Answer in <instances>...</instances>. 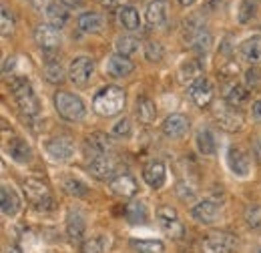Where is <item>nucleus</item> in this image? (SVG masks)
<instances>
[{"label": "nucleus", "instance_id": "obj_43", "mask_svg": "<svg viewBox=\"0 0 261 253\" xmlns=\"http://www.w3.org/2000/svg\"><path fill=\"white\" fill-rule=\"evenodd\" d=\"M245 81H247V85H249L251 89H257V87L261 85V70H257V68H249L247 74H245Z\"/></svg>", "mask_w": 261, "mask_h": 253}, {"label": "nucleus", "instance_id": "obj_26", "mask_svg": "<svg viewBox=\"0 0 261 253\" xmlns=\"http://www.w3.org/2000/svg\"><path fill=\"white\" fill-rule=\"evenodd\" d=\"M147 20L151 27H161L167 22V4L163 0H153L147 6Z\"/></svg>", "mask_w": 261, "mask_h": 253}, {"label": "nucleus", "instance_id": "obj_2", "mask_svg": "<svg viewBox=\"0 0 261 253\" xmlns=\"http://www.w3.org/2000/svg\"><path fill=\"white\" fill-rule=\"evenodd\" d=\"M10 89L14 93V100L18 103L20 111L27 117H36L40 113V100L34 95L33 87L29 85V81L24 79H12L10 81Z\"/></svg>", "mask_w": 261, "mask_h": 253}, {"label": "nucleus", "instance_id": "obj_17", "mask_svg": "<svg viewBox=\"0 0 261 253\" xmlns=\"http://www.w3.org/2000/svg\"><path fill=\"white\" fill-rule=\"evenodd\" d=\"M133 70H135V64L129 61V57L113 55V57H109V61H107V72H109L111 77H115V79L129 77Z\"/></svg>", "mask_w": 261, "mask_h": 253}, {"label": "nucleus", "instance_id": "obj_3", "mask_svg": "<svg viewBox=\"0 0 261 253\" xmlns=\"http://www.w3.org/2000/svg\"><path fill=\"white\" fill-rule=\"evenodd\" d=\"M55 107H57V113L66 119V121H83L85 115H87V109H85V103L72 93H66V91H61L55 95Z\"/></svg>", "mask_w": 261, "mask_h": 253}, {"label": "nucleus", "instance_id": "obj_51", "mask_svg": "<svg viewBox=\"0 0 261 253\" xmlns=\"http://www.w3.org/2000/svg\"><path fill=\"white\" fill-rule=\"evenodd\" d=\"M253 151H255V157H257V161H259V165H261V141H257V143H255Z\"/></svg>", "mask_w": 261, "mask_h": 253}, {"label": "nucleus", "instance_id": "obj_35", "mask_svg": "<svg viewBox=\"0 0 261 253\" xmlns=\"http://www.w3.org/2000/svg\"><path fill=\"white\" fill-rule=\"evenodd\" d=\"M44 16H46L48 24H53L55 29H61L66 22V18H68V12H66L65 8H59V4L55 2V4L44 12Z\"/></svg>", "mask_w": 261, "mask_h": 253}, {"label": "nucleus", "instance_id": "obj_50", "mask_svg": "<svg viewBox=\"0 0 261 253\" xmlns=\"http://www.w3.org/2000/svg\"><path fill=\"white\" fill-rule=\"evenodd\" d=\"M14 61H16L14 57H12V59H6V63H4V68H2V70H4V74H8V70L14 66Z\"/></svg>", "mask_w": 261, "mask_h": 253}, {"label": "nucleus", "instance_id": "obj_29", "mask_svg": "<svg viewBox=\"0 0 261 253\" xmlns=\"http://www.w3.org/2000/svg\"><path fill=\"white\" fill-rule=\"evenodd\" d=\"M225 100H227V105L231 107H239V105H243L245 100H247V96H249V91L243 87V85H239V83H233V85H229L227 89H225Z\"/></svg>", "mask_w": 261, "mask_h": 253}, {"label": "nucleus", "instance_id": "obj_40", "mask_svg": "<svg viewBox=\"0 0 261 253\" xmlns=\"http://www.w3.org/2000/svg\"><path fill=\"white\" fill-rule=\"evenodd\" d=\"M102 249H105V241L100 237H91L81 245V253H102Z\"/></svg>", "mask_w": 261, "mask_h": 253}, {"label": "nucleus", "instance_id": "obj_38", "mask_svg": "<svg viewBox=\"0 0 261 253\" xmlns=\"http://www.w3.org/2000/svg\"><path fill=\"white\" fill-rule=\"evenodd\" d=\"M245 223L251 229H259L261 227V207L259 205H247L245 209Z\"/></svg>", "mask_w": 261, "mask_h": 253}, {"label": "nucleus", "instance_id": "obj_53", "mask_svg": "<svg viewBox=\"0 0 261 253\" xmlns=\"http://www.w3.org/2000/svg\"><path fill=\"white\" fill-rule=\"evenodd\" d=\"M63 4H66V6H79L83 0H61Z\"/></svg>", "mask_w": 261, "mask_h": 253}, {"label": "nucleus", "instance_id": "obj_22", "mask_svg": "<svg viewBox=\"0 0 261 253\" xmlns=\"http://www.w3.org/2000/svg\"><path fill=\"white\" fill-rule=\"evenodd\" d=\"M157 117V107L151 98L147 96H141L137 98V119L143 123V125H151Z\"/></svg>", "mask_w": 261, "mask_h": 253}, {"label": "nucleus", "instance_id": "obj_15", "mask_svg": "<svg viewBox=\"0 0 261 253\" xmlns=\"http://www.w3.org/2000/svg\"><path fill=\"white\" fill-rule=\"evenodd\" d=\"M231 247H233V239L225 233L209 235L201 245L203 253H231Z\"/></svg>", "mask_w": 261, "mask_h": 253}, {"label": "nucleus", "instance_id": "obj_37", "mask_svg": "<svg viewBox=\"0 0 261 253\" xmlns=\"http://www.w3.org/2000/svg\"><path fill=\"white\" fill-rule=\"evenodd\" d=\"M257 4H259V0H243V2H241V8H239V20H241V22L251 20V18L255 16Z\"/></svg>", "mask_w": 261, "mask_h": 253}, {"label": "nucleus", "instance_id": "obj_10", "mask_svg": "<svg viewBox=\"0 0 261 253\" xmlns=\"http://www.w3.org/2000/svg\"><path fill=\"white\" fill-rule=\"evenodd\" d=\"M113 143H111V137L105 135V133H93L87 143H85V149H87V159L93 161L97 157H105L109 151H111Z\"/></svg>", "mask_w": 261, "mask_h": 253}, {"label": "nucleus", "instance_id": "obj_20", "mask_svg": "<svg viewBox=\"0 0 261 253\" xmlns=\"http://www.w3.org/2000/svg\"><path fill=\"white\" fill-rule=\"evenodd\" d=\"M111 191L119 197H133L137 191H139V185L137 181L130 177V175H117L111 183H109Z\"/></svg>", "mask_w": 261, "mask_h": 253}, {"label": "nucleus", "instance_id": "obj_4", "mask_svg": "<svg viewBox=\"0 0 261 253\" xmlns=\"http://www.w3.org/2000/svg\"><path fill=\"white\" fill-rule=\"evenodd\" d=\"M24 195L27 199L33 203L36 209L40 211H50L55 209V197L48 189L46 183H42L40 179H27L24 181Z\"/></svg>", "mask_w": 261, "mask_h": 253}, {"label": "nucleus", "instance_id": "obj_49", "mask_svg": "<svg viewBox=\"0 0 261 253\" xmlns=\"http://www.w3.org/2000/svg\"><path fill=\"white\" fill-rule=\"evenodd\" d=\"M102 6H107V8H115V6H121L123 2H127V0H98Z\"/></svg>", "mask_w": 261, "mask_h": 253}, {"label": "nucleus", "instance_id": "obj_32", "mask_svg": "<svg viewBox=\"0 0 261 253\" xmlns=\"http://www.w3.org/2000/svg\"><path fill=\"white\" fill-rule=\"evenodd\" d=\"M130 247L137 253H163L165 245L163 241H155V239H133Z\"/></svg>", "mask_w": 261, "mask_h": 253}, {"label": "nucleus", "instance_id": "obj_23", "mask_svg": "<svg viewBox=\"0 0 261 253\" xmlns=\"http://www.w3.org/2000/svg\"><path fill=\"white\" fill-rule=\"evenodd\" d=\"M241 57L251 64L261 63V36H251L241 44Z\"/></svg>", "mask_w": 261, "mask_h": 253}, {"label": "nucleus", "instance_id": "obj_46", "mask_svg": "<svg viewBox=\"0 0 261 253\" xmlns=\"http://www.w3.org/2000/svg\"><path fill=\"white\" fill-rule=\"evenodd\" d=\"M31 2L34 4V8H36L38 12H42V14H44V12L55 4V0H31Z\"/></svg>", "mask_w": 261, "mask_h": 253}, {"label": "nucleus", "instance_id": "obj_36", "mask_svg": "<svg viewBox=\"0 0 261 253\" xmlns=\"http://www.w3.org/2000/svg\"><path fill=\"white\" fill-rule=\"evenodd\" d=\"M65 189L68 195H74V197H85L89 193L87 183H83L81 179H66L65 181Z\"/></svg>", "mask_w": 261, "mask_h": 253}, {"label": "nucleus", "instance_id": "obj_45", "mask_svg": "<svg viewBox=\"0 0 261 253\" xmlns=\"http://www.w3.org/2000/svg\"><path fill=\"white\" fill-rule=\"evenodd\" d=\"M187 187H189V185H187ZM187 187H185V183H179V185H177V195H179L183 201H193V199H195V191H185Z\"/></svg>", "mask_w": 261, "mask_h": 253}, {"label": "nucleus", "instance_id": "obj_31", "mask_svg": "<svg viewBox=\"0 0 261 253\" xmlns=\"http://www.w3.org/2000/svg\"><path fill=\"white\" fill-rule=\"evenodd\" d=\"M119 20L127 31H137L141 27V16L133 6H123L119 12Z\"/></svg>", "mask_w": 261, "mask_h": 253}, {"label": "nucleus", "instance_id": "obj_18", "mask_svg": "<svg viewBox=\"0 0 261 253\" xmlns=\"http://www.w3.org/2000/svg\"><path fill=\"white\" fill-rule=\"evenodd\" d=\"M6 153L14 159L16 163H29L31 157H33L31 147H29L27 141L20 139V137H12V139H8V143H6Z\"/></svg>", "mask_w": 261, "mask_h": 253}, {"label": "nucleus", "instance_id": "obj_28", "mask_svg": "<svg viewBox=\"0 0 261 253\" xmlns=\"http://www.w3.org/2000/svg\"><path fill=\"white\" fill-rule=\"evenodd\" d=\"M197 141V149L201 155H213L217 151V143H215V137L209 129H201L195 137Z\"/></svg>", "mask_w": 261, "mask_h": 253}, {"label": "nucleus", "instance_id": "obj_25", "mask_svg": "<svg viewBox=\"0 0 261 253\" xmlns=\"http://www.w3.org/2000/svg\"><path fill=\"white\" fill-rule=\"evenodd\" d=\"M85 219H83V215L81 213H68V217H66V233H68V237H70V241H83V237H85Z\"/></svg>", "mask_w": 261, "mask_h": 253}, {"label": "nucleus", "instance_id": "obj_54", "mask_svg": "<svg viewBox=\"0 0 261 253\" xmlns=\"http://www.w3.org/2000/svg\"><path fill=\"white\" fill-rule=\"evenodd\" d=\"M195 0H179V4H183V6H191Z\"/></svg>", "mask_w": 261, "mask_h": 253}, {"label": "nucleus", "instance_id": "obj_21", "mask_svg": "<svg viewBox=\"0 0 261 253\" xmlns=\"http://www.w3.org/2000/svg\"><path fill=\"white\" fill-rule=\"evenodd\" d=\"M0 203H2V213L8 215V217L16 215L18 209H20V199L14 193V189H10V187H2L0 189Z\"/></svg>", "mask_w": 261, "mask_h": 253}, {"label": "nucleus", "instance_id": "obj_13", "mask_svg": "<svg viewBox=\"0 0 261 253\" xmlns=\"http://www.w3.org/2000/svg\"><path fill=\"white\" fill-rule=\"evenodd\" d=\"M143 179L147 181L149 187L153 189H161L165 185V179H167V171H165V165L161 161H151L145 165L143 169Z\"/></svg>", "mask_w": 261, "mask_h": 253}, {"label": "nucleus", "instance_id": "obj_41", "mask_svg": "<svg viewBox=\"0 0 261 253\" xmlns=\"http://www.w3.org/2000/svg\"><path fill=\"white\" fill-rule=\"evenodd\" d=\"M0 20H2V34H4V36L12 34V31H14V18H12V14H10L8 8H2Z\"/></svg>", "mask_w": 261, "mask_h": 253}, {"label": "nucleus", "instance_id": "obj_55", "mask_svg": "<svg viewBox=\"0 0 261 253\" xmlns=\"http://www.w3.org/2000/svg\"><path fill=\"white\" fill-rule=\"evenodd\" d=\"M259 253H261V251H259Z\"/></svg>", "mask_w": 261, "mask_h": 253}, {"label": "nucleus", "instance_id": "obj_6", "mask_svg": "<svg viewBox=\"0 0 261 253\" xmlns=\"http://www.w3.org/2000/svg\"><path fill=\"white\" fill-rule=\"evenodd\" d=\"M157 217H159V225H161L165 235H169L173 239H181L185 235V227H183V223L179 221L177 211L171 205H161L157 209Z\"/></svg>", "mask_w": 261, "mask_h": 253}, {"label": "nucleus", "instance_id": "obj_5", "mask_svg": "<svg viewBox=\"0 0 261 253\" xmlns=\"http://www.w3.org/2000/svg\"><path fill=\"white\" fill-rule=\"evenodd\" d=\"M95 72V61L89 57H76L70 61L68 66V79L76 85V87H87L93 79Z\"/></svg>", "mask_w": 261, "mask_h": 253}, {"label": "nucleus", "instance_id": "obj_42", "mask_svg": "<svg viewBox=\"0 0 261 253\" xmlns=\"http://www.w3.org/2000/svg\"><path fill=\"white\" fill-rule=\"evenodd\" d=\"M113 133H115L117 137H129L130 135V121L129 119H121V121H117L115 127H113Z\"/></svg>", "mask_w": 261, "mask_h": 253}, {"label": "nucleus", "instance_id": "obj_52", "mask_svg": "<svg viewBox=\"0 0 261 253\" xmlns=\"http://www.w3.org/2000/svg\"><path fill=\"white\" fill-rule=\"evenodd\" d=\"M4 253H22V251H20V247H18V245H8V247L4 249Z\"/></svg>", "mask_w": 261, "mask_h": 253}, {"label": "nucleus", "instance_id": "obj_9", "mask_svg": "<svg viewBox=\"0 0 261 253\" xmlns=\"http://www.w3.org/2000/svg\"><path fill=\"white\" fill-rule=\"evenodd\" d=\"M89 171H91V175L98 179V181H113L117 175V163L113 161V157H109V155H105V157H97L93 159V161H89Z\"/></svg>", "mask_w": 261, "mask_h": 253}, {"label": "nucleus", "instance_id": "obj_16", "mask_svg": "<svg viewBox=\"0 0 261 253\" xmlns=\"http://www.w3.org/2000/svg\"><path fill=\"white\" fill-rule=\"evenodd\" d=\"M227 163L229 169L237 175V177H245L249 173V157L243 149L239 147H231L227 153Z\"/></svg>", "mask_w": 261, "mask_h": 253}, {"label": "nucleus", "instance_id": "obj_7", "mask_svg": "<svg viewBox=\"0 0 261 253\" xmlns=\"http://www.w3.org/2000/svg\"><path fill=\"white\" fill-rule=\"evenodd\" d=\"M34 40L40 46V50H44L46 55H53L61 46V34H59V31L53 24H40V27H36Z\"/></svg>", "mask_w": 261, "mask_h": 253}, {"label": "nucleus", "instance_id": "obj_39", "mask_svg": "<svg viewBox=\"0 0 261 253\" xmlns=\"http://www.w3.org/2000/svg\"><path fill=\"white\" fill-rule=\"evenodd\" d=\"M163 46L159 44V42H147V46H145V57H147V61H151V63H157V61H161L163 59Z\"/></svg>", "mask_w": 261, "mask_h": 253}, {"label": "nucleus", "instance_id": "obj_47", "mask_svg": "<svg viewBox=\"0 0 261 253\" xmlns=\"http://www.w3.org/2000/svg\"><path fill=\"white\" fill-rule=\"evenodd\" d=\"M251 115H253V119H255L257 123H261V98L253 103V107H251Z\"/></svg>", "mask_w": 261, "mask_h": 253}, {"label": "nucleus", "instance_id": "obj_1", "mask_svg": "<svg viewBox=\"0 0 261 253\" xmlns=\"http://www.w3.org/2000/svg\"><path fill=\"white\" fill-rule=\"evenodd\" d=\"M125 107V91L121 87H105L93 98V109L100 117H115Z\"/></svg>", "mask_w": 261, "mask_h": 253}, {"label": "nucleus", "instance_id": "obj_14", "mask_svg": "<svg viewBox=\"0 0 261 253\" xmlns=\"http://www.w3.org/2000/svg\"><path fill=\"white\" fill-rule=\"evenodd\" d=\"M163 133L169 139H181L189 133V119L183 115H171L163 123Z\"/></svg>", "mask_w": 261, "mask_h": 253}, {"label": "nucleus", "instance_id": "obj_27", "mask_svg": "<svg viewBox=\"0 0 261 253\" xmlns=\"http://www.w3.org/2000/svg\"><path fill=\"white\" fill-rule=\"evenodd\" d=\"M201 74H203V68L197 61H187L179 66V81L183 85H189V83L193 85L197 79H201Z\"/></svg>", "mask_w": 261, "mask_h": 253}, {"label": "nucleus", "instance_id": "obj_30", "mask_svg": "<svg viewBox=\"0 0 261 253\" xmlns=\"http://www.w3.org/2000/svg\"><path fill=\"white\" fill-rule=\"evenodd\" d=\"M127 219L133 225H139V223H147L149 219V213H147V205L143 201H133L127 205V211H125Z\"/></svg>", "mask_w": 261, "mask_h": 253}, {"label": "nucleus", "instance_id": "obj_33", "mask_svg": "<svg viewBox=\"0 0 261 253\" xmlns=\"http://www.w3.org/2000/svg\"><path fill=\"white\" fill-rule=\"evenodd\" d=\"M115 48H117V55H123V57H130L139 50V40L130 34H125V36H119L117 42H115Z\"/></svg>", "mask_w": 261, "mask_h": 253}, {"label": "nucleus", "instance_id": "obj_19", "mask_svg": "<svg viewBox=\"0 0 261 253\" xmlns=\"http://www.w3.org/2000/svg\"><path fill=\"white\" fill-rule=\"evenodd\" d=\"M217 215H219V207H217L215 201H209L207 199V201H201V203H197L195 207H193V217L199 223H203V225L215 223Z\"/></svg>", "mask_w": 261, "mask_h": 253}, {"label": "nucleus", "instance_id": "obj_34", "mask_svg": "<svg viewBox=\"0 0 261 253\" xmlns=\"http://www.w3.org/2000/svg\"><path fill=\"white\" fill-rule=\"evenodd\" d=\"M44 77H46L48 83L61 85L65 81V70H63L61 63L59 61H48V63L44 64Z\"/></svg>", "mask_w": 261, "mask_h": 253}, {"label": "nucleus", "instance_id": "obj_8", "mask_svg": "<svg viewBox=\"0 0 261 253\" xmlns=\"http://www.w3.org/2000/svg\"><path fill=\"white\" fill-rule=\"evenodd\" d=\"M215 121L217 125L221 127L223 131H229V133H235V131H241L243 129V115L241 111H237V107H219L215 111Z\"/></svg>", "mask_w": 261, "mask_h": 253}, {"label": "nucleus", "instance_id": "obj_44", "mask_svg": "<svg viewBox=\"0 0 261 253\" xmlns=\"http://www.w3.org/2000/svg\"><path fill=\"white\" fill-rule=\"evenodd\" d=\"M237 72H239V64L235 61H229L219 68V74H223V77H235Z\"/></svg>", "mask_w": 261, "mask_h": 253}, {"label": "nucleus", "instance_id": "obj_48", "mask_svg": "<svg viewBox=\"0 0 261 253\" xmlns=\"http://www.w3.org/2000/svg\"><path fill=\"white\" fill-rule=\"evenodd\" d=\"M221 4H223V0H207V2H205V8L213 12V10H219Z\"/></svg>", "mask_w": 261, "mask_h": 253}, {"label": "nucleus", "instance_id": "obj_24", "mask_svg": "<svg viewBox=\"0 0 261 253\" xmlns=\"http://www.w3.org/2000/svg\"><path fill=\"white\" fill-rule=\"evenodd\" d=\"M102 27H105V18L98 12H85V14L79 16V29L83 32L97 34V32L102 31Z\"/></svg>", "mask_w": 261, "mask_h": 253}, {"label": "nucleus", "instance_id": "obj_11", "mask_svg": "<svg viewBox=\"0 0 261 253\" xmlns=\"http://www.w3.org/2000/svg\"><path fill=\"white\" fill-rule=\"evenodd\" d=\"M46 155L53 159V161H68L74 153V145L70 139L66 137H57V139H50L44 147Z\"/></svg>", "mask_w": 261, "mask_h": 253}, {"label": "nucleus", "instance_id": "obj_12", "mask_svg": "<svg viewBox=\"0 0 261 253\" xmlns=\"http://www.w3.org/2000/svg\"><path fill=\"white\" fill-rule=\"evenodd\" d=\"M189 96L193 98L197 107H207L211 100H213V85L209 79L201 77L197 79L195 83L189 87Z\"/></svg>", "mask_w": 261, "mask_h": 253}]
</instances>
